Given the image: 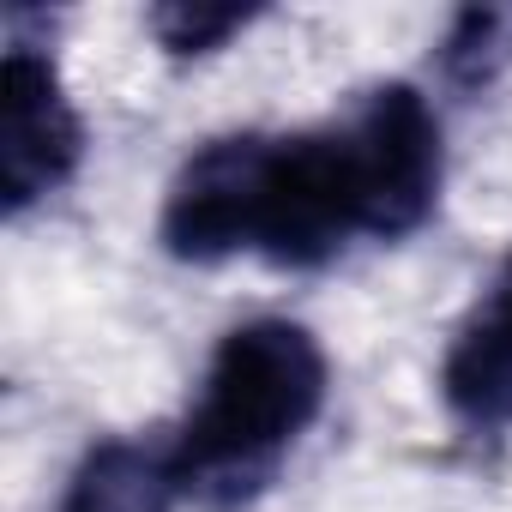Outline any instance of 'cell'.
<instances>
[{
  "label": "cell",
  "mask_w": 512,
  "mask_h": 512,
  "mask_svg": "<svg viewBox=\"0 0 512 512\" xmlns=\"http://www.w3.org/2000/svg\"><path fill=\"white\" fill-rule=\"evenodd\" d=\"M79 163V121L61 97V79L43 55L7 49L0 67V193L7 205H31L67 181Z\"/></svg>",
  "instance_id": "5b68a950"
},
{
  "label": "cell",
  "mask_w": 512,
  "mask_h": 512,
  "mask_svg": "<svg viewBox=\"0 0 512 512\" xmlns=\"http://www.w3.org/2000/svg\"><path fill=\"white\" fill-rule=\"evenodd\" d=\"M440 386L464 422H506L512 416V260L500 266L488 302L458 332Z\"/></svg>",
  "instance_id": "8992f818"
},
{
  "label": "cell",
  "mask_w": 512,
  "mask_h": 512,
  "mask_svg": "<svg viewBox=\"0 0 512 512\" xmlns=\"http://www.w3.org/2000/svg\"><path fill=\"white\" fill-rule=\"evenodd\" d=\"M241 25H247V7H187V0H181V7H157V37L169 49H181V55L217 49Z\"/></svg>",
  "instance_id": "ba28073f"
},
{
  "label": "cell",
  "mask_w": 512,
  "mask_h": 512,
  "mask_svg": "<svg viewBox=\"0 0 512 512\" xmlns=\"http://www.w3.org/2000/svg\"><path fill=\"white\" fill-rule=\"evenodd\" d=\"M362 187V229L404 235L434 211L440 193V121L410 85H386L368 97L356 127L344 133Z\"/></svg>",
  "instance_id": "3957f363"
},
{
  "label": "cell",
  "mask_w": 512,
  "mask_h": 512,
  "mask_svg": "<svg viewBox=\"0 0 512 512\" xmlns=\"http://www.w3.org/2000/svg\"><path fill=\"white\" fill-rule=\"evenodd\" d=\"M326 398V356L290 320L235 326L205 374V392L175 440L181 482L217 476L235 464H260L296 440Z\"/></svg>",
  "instance_id": "6da1fadb"
},
{
  "label": "cell",
  "mask_w": 512,
  "mask_h": 512,
  "mask_svg": "<svg viewBox=\"0 0 512 512\" xmlns=\"http://www.w3.org/2000/svg\"><path fill=\"white\" fill-rule=\"evenodd\" d=\"M350 229H362V187H356L350 139L344 133L272 139L260 247L284 266H314Z\"/></svg>",
  "instance_id": "7a4b0ae2"
},
{
  "label": "cell",
  "mask_w": 512,
  "mask_h": 512,
  "mask_svg": "<svg viewBox=\"0 0 512 512\" xmlns=\"http://www.w3.org/2000/svg\"><path fill=\"white\" fill-rule=\"evenodd\" d=\"M175 488H181L175 452H157L139 440H109L79 464L61 512H169Z\"/></svg>",
  "instance_id": "52a82bcc"
},
{
  "label": "cell",
  "mask_w": 512,
  "mask_h": 512,
  "mask_svg": "<svg viewBox=\"0 0 512 512\" xmlns=\"http://www.w3.org/2000/svg\"><path fill=\"white\" fill-rule=\"evenodd\" d=\"M272 139H217L181 163L163 199V241L181 260H223V253L260 241Z\"/></svg>",
  "instance_id": "277c9868"
}]
</instances>
